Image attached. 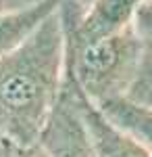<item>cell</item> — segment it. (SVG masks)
<instances>
[{
    "mask_svg": "<svg viewBox=\"0 0 152 157\" xmlns=\"http://www.w3.org/2000/svg\"><path fill=\"white\" fill-rule=\"evenodd\" d=\"M65 78V32L59 9L0 59V143L31 145Z\"/></svg>",
    "mask_w": 152,
    "mask_h": 157,
    "instance_id": "6da1fadb",
    "label": "cell"
},
{
    "mask_svg": "<svg viewBox=\"0 0 152 157\" xmlns=\"http://www.w3.org/2000/svg\"><path fill=\"white\" fill-rule=\"evenodd\" d=\"M144 48L133 27L92 44L65 40V63L79 90L96 105L127 94Z\"/></svg>",
    "mask_w": 152,
    "mask_h": 157,
    "instance_id": "7a4b0ae2",
    "label": "cell"
},
{
    "mask_svg": "<svg viewBox=\"0 0 152 157\" xmlns=\"http://www.w3.org/2000/svg\"><path fill=\"white\" fill-rule=\"evenodd\" d=\"M38 143L50 157H96L88 128L75 105L73 78L67 65L59 98L40 130Z\"/></svg>",
    "mask_w": 152,
    "mask_h": 157,
    "instance_id": "3957f363",
    "label": "cell"
},
{
    "mask_svg": "<svg viewBox=\"0 0 152 157\" xmlns=\"http://www.w3.org/2000/svg\"><path fill=\"white\" fill-rule=\"evenodd\" d=\"M73 97H75V105L79 109V113H81L83 124L88 128L96 157H150L148 151L133 136H129L115 121H110L102 113V109L83 94L75 80H73Z\"/></svg>",
    "mask_w": 152,
    "mask_h": 157,
    "instance_id": "277c9868",
    "label": "cell"
},
{
    "mask_svg": "<svg viewBox=\"0 0 152 157\" xmlns=\"http://www.w3.org/2000/svg\"><path fill=\"white\" fill-rule=\"evenodd\" d=\"M60 0H44L34 9L0 15V59L15 50L50 13L59 9Z\"/></svg>",
    "mask_w": 152,
    "mask_h": 157,
    "instance_id": "5b68a950",
    "label": "cell"
},
{
    "mask_svg": "<svg viewBox=\"0 0 152 157\" xmlns=\"http://www.w3.org/2000/svg\"><path fill=\"white\" fill-rule=\"evenodd\" d=\"M98 107L121 130H125L129 136H133L152 157V109L133 105L125 97L106 101Z\"/></svg>",
    "mask_w": 152,
    "mask_h": 157,
    "instance_id": "8992f818",
    "label": "cell"
},
{
    "mask_svg": "<svg viewBox=\"0 0 152 157\" xmlns=\"http://www.w3.org/2000/svg\"><path fill=\"white\" fill-rule=\"evenodd\" d=\"M125 98L131 101L133 105L152 109V52L142 55L138 71L133 75V82L129 86Z\"/></svg>",
    "mask_w": 152,
    "mask_h": 157,
    "instance_id": "52a82bcc",
    "label": "cell"
},
{
    "mask_svg": "<svg viewBox=\"0 0 152 157\" xmlns=\"http://www.w3.org/2000/svg\"><path fill=\"white\" fill-rule=\"evenodd\" d=\"M131 27H133L138 40L142 42L144 52H152V0L150 2H142V4L136 6Z\"/></svg>",
    "mask_w": 152,
    "mask_h": 157,
    "instance_id": "ba28073f",
    "label": "cell"
},
{
    "mask_svg": "<svg viewBox=\"0 0 152 157\" xmlns=\"http://www.w3.org/2000/svg\"><path fill=\"white\" fill-rule=\"evenodd\" d=\"M0 157H50L40 147V143H31V145H9V143H0Z\"/></svg>",
    "mask_w": 152,
    "mask_h": 157,
    "instance_id": "9c48e42d",
    "label": "cell"
},
{
    "mask_svg": "<svg viewBox=\"0 0 152 157\" xmlns=\"http://www.w3.org/2000/svg\"><path fill=\"white\" fill-rule=\"evenodd\" d=\"M42 2L44 0H0V15L21 13V11H27V9H34Z\"/></svg>",
    "mask_w": 152,
    "mask_h": 157,
    "instance_id": "30bf717a",
    "label": "cell"
},
{
    "mask_svg": "<svg viewBox=\"0 0 152 157\" xmlns=\"http://www.w3.org/2000/svg\"><path fill=\"white\" fill-rule=\"evenodd\" d=\"M60 2H71V4H75V6H81V9H85L90 2H94V0H60Z\"/></svg>",
    "mask_w": 152,
    "mask_h": 157,
    "instance_id": "8fae6325",
    "label": "cell"
},
{
    "mask_svg": "<svg viewBox=\"0 0 152 157\" xmlns=\"http://www.w3.org/2000/svg\"><path fill=\"white\" fill-rule=\"evenodd\" d=\"M136 4H142V2H150V0H133Z\"/></svg>",
    "mask_w": 152,
    "mask_h": 157,
    "instance_id": "7c38bea8",
    "label": "cell"
}]
</instances>
